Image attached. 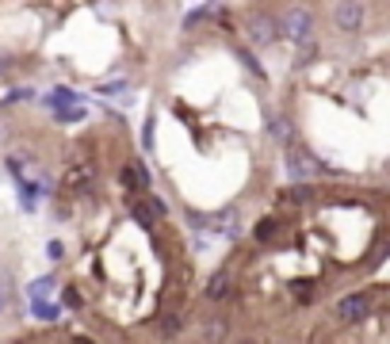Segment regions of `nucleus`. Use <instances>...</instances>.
<instances>
[{"label": "nucleus", "instance_id": "f257e3e1", "mask_svg": "<svg viewBox=\"0 0 390 344\" xmlns=\"http://www.w3.org/2000/svg\"><path fill=\"white\" fill-rule=\"evenodd\" d=\"M371 306H375V295L371 291H348V295H340V299L329 306V321H337L340 329H352V325L367 321Z\"/></svg>", "mask_w": 390, "mask_h": 344}, {"label": "nucleus", "instance_id": "f03ea898", "mask_svg": "<svg viewBox=\"0 0 390 344\" xmlns=\"http://www.w3.org/2000/svg\"><path fill=\"white\" fill-rule=\"evenodd\" d=\"M245 35H249L253 46H275L283 39V23H280V12H268V8H253V16L241 23Z\"/></svg>", "mask_w": 390, "mask_h": 344}, {"label": "nucleus", "instance_id": "7ed1b4c3", "mask_svg": "<svg viewBox=\"0 0 390 344\" xmlns=\"http://www.w3.org/2000/svg\"><path fill=\"white\" fill-rule=\"evenodd\" d=\"M283 157H287V169L294 176V184H310V180H318V176H333L326 165L310 153L306 142H291L287 150H283Z\"/></svg>", "mask_w": 390, "mask_h": 344}, {"label": "nucleus", "instance_id": "20e7f679", "mask_svg": "<svg viewBox=\"0 0 390 344\" xmlns=\"http://www.w3.org/2000/svg\"><path fill=\"white\" fill-rule=\"evenodd\" d=\"M237 295V272H234V260H226V264H218L211 275H207L203 283V302L207 306H226Z\"/></svg>", "mask_w": 390, "mask_h": 344}, {"label": "nucleus", "instance_id": "39448f33", "mask_svg": "<svg viewBox=\"0 0 390 344\" xmlns=\"http://www.w3.org/2000/svg\"><path fill=\"white\" fill-rule=\"evenodd\" d=\"M287 226H291V222L283 218L280 210H275V215L256 218V226L249 230V237H253V245H256V249H280V245H291Z\"/></svg>", "mask_w": 390, "mask_h": 344}, {"label": "nucleus", "instance_id": "423d86ee", "mask_svg": "<svg viewBox=\"0 0 390 344\" xmlns=\"http://www.w3.org/2000/svg\"><path fill=\"white\" fill-rule=\"evenodd\" d=\"M283 23V39L302 46V42H314V12L310 8H291V12L280 16Z\"/></svg>", "mask_w": 390, "mask_h": 344}, {"label": "nucleus", "instance_id": "0eeeda50", "mask_svg": "<svg viewBox=\"0 0 390 344\" xmlns=\"http://www.w3.org/2000/svg\"><path fill=\"white\" fill-rule=\"evenodd\" d=\"M329 20L340 35H356L367 20V4H333L329 8Z\"/></svg>", "mask_w": 390, "mask_h": 344}, {"label": "nucleus", "instance_id": "6e6552de", "mask_svg": "<svg viewBox=\"0 0 390 344\" xmlns=\"http://www.w3.org/2000/svg\"><path fill=\"white\" fill-rule=\"evenodd\" d=\"M275 199H280V210H299V207L318 203L321 199V188H318V184H291V188H283Z\"/></svg>", "mask_w": 390, "mask_h": 344}, {"label": "nucleus", "instance_id": "1a4fd4ad", "mask_svg": "<svg viewBox=\"0 0 390 344\" xmlns=\"http://www.w3.org/2000/svg\"><path fill=\"white\" fill-rule=\"evenodd\" d=\"M264 130H268V142L283 146V150H287L291 142H299V138H294L291 115H283V111H268V119H264Z\"/></svg>", "mask_w": 390, "mask_h": 344}, {"label": "nucleus", "instance_id": "9d476101", "mask_svg": "<svg viewBox=\"0 0 390 344\" xmlns=\"http://www.w3.org/2000/svg\"><path fill=\"white\" fill-rule=\"evenodd\" d=\"M234 333V325L226 314H211V318H203V325H199V344H226Z\"/></svg>", "mask_w": 390, "mask_h": 344}, {"label": "nucleus", "instance_id": "9b49d317", "mask_svg": "<svg viewBox=\"0 0 390 344\" xmlns=\"http://www.w3.org/2000/svg\"><path fill=\"white\" fill-rule=\"evenodd\" d=\"M184 329H188L184 306H165V314H161V337L176 340V337H184Z\"/></svg>", "mask_w": 390, "mask_h": 344}, {"label": "nucleus", "instance_id": "f8f14e48", "mask_svg": "<svg viewBox=\"0 0 390 344\" xmlns=\"http://www.w3.org/2000/svg\"><path fill=\"white\" fill-rule=\"evenodd\" d=\"M42 104L50 107V111H58V107H84V96H81V92H73L69 85H54L42 96Z\"/></svg>", "mask_w": 390, "mask_h": 344}, {"label": "nucleus", "instance_id": "ddd939ff", "mask_svg": "<svg viewBox=\"0 0 390 344\" xmlns=\"http://www.w3.org/2000/svg\"><path fill=\"white\" fill-rule=\"evenodd\" d=\"M58 291V275H39V280H31L27 283V299L31 302H50V295Z\"/></svg>", "mask_w": 390, "mask_h": 344}, {"label": "nucleus", "instance_id": "4468645a", "mask_svg": "<svg viewBox=\"0 0 390 344\" xmlns=\"http://www.w3.org/2000/svg\"><path fill=\"white\" fill-rule=\"evenodd\" d=\"M218 12H222V4H199V8H192L188 12V20H184V31H195V27H211L214 20H218Z\"/></svg>", "mask_w": 390, "mask_h": 344}, {"label": "nucleus", "instance_id": "2eb2a0df", "mask_svg": "<svg viewBox=\"0 0 390 344\" xmlns=\"http://www.w3.org/2000/svg\"><path fill=\"white\" fill-rule=\"evenodd\" d=\"M130 165V176H134V195H149L154 188V172H149L146 161H127Z\"/></svg>", "mask_w": 390, "mask_h": 344}, {"label": "nucleus", "instance_id": "dca6fc26", "mask_svg": "<svg viewBox=\"0 0 390 344\" xmlns=\"http://www.w3.org/2000/svg\"><path fill=\"white\" fill-rule=\"evenodd\" d=\"M321 58V42L314 39V42H302L299 50H294V69H306V65H314Z\"/></svg>", "mask_w": 390, "mask_h": 344}, {"label": "nucleus", "instance_id": "f3484780", "mask_svg": "<svg viewBox=\"0 0 390 344\" xmlns=\"http://www.w3.org/2000/svg\"><path fill=\"white\" fill-rule=\"evenodd\" d=\"M50 119H54V123H62V126H77V123L88 119V111H84V107H58V111H50Z\"/></svg>", "mask_w": 390, "mask_h": 344}, {"label": "nucleus", "instance_id": "a211bd4d", "mask_svg": "<svg viewBox=\"0 0 390 344\" xmlns=\"http://www.w3.org/2000/svg\"><path fill=\"white\" fill-rule=\"evenodd\" d=\"M31 314L39 321L54 325V321H62V302H31Z\"/></svg>", "mask_w": 390, "mask_h": 344}, {"label": "nucleus", "instance_id": "6ab92c4d", "mask_svg": "<svg viewBox=\"0 0 390 344\" xmlns=\"http://www.w3.org/2000/svg\"><path fill=\"white\" fill-rule=\"evenodd\" d=\"M96 92H100V96H127V92H130V81H127V77L100 81V85H96Z\"/></svg>", "mask_w": 390, "mask_h": 344}, {"label": "nucleus", "instance_id": "aec40b11", "mask_svg": "<svg viewBox=\"0 0 390 344\" xmlns=\"http://www.w3.org/2000/svg\"><path fill=\"white\" fill-rule=\"evenodd\" d=\"M154 146H157V115L149 111V115H146V123H142V150L149 153Z\"/></svg>", "mask_w": 390, "mask_h": 344}, {"label": "nucleus", "instance_id": "412c9836", "mask_svg": "<svg viewBox=\"0 0 390 344\" xmlns=\"http://www.w3.org/2000/svg\"><path fill=\"white\" fill-rule=\"evenodd\" d=\"M62 310H77V314L84 310V295H81L73 283H69V287H62Z\"/></svg>", "mask_w": 390, "mask_h": 344}, {"label": "nucleus", "instance_id": "4be33fe9", "mask_svg": "<svg viewBox=\"0 0 390 344\" xmlns=\"http://www.w3.org/2000/svg\"><path fill=\"white\" fill-rule=\"evenodd\" d=\"M234 54H237V61H241V65H245V69H249V73H253V77H264V69H260V61H256V58H253V50H249V46H234Z\"/></svg>", "mask_w": 390, "mask_h": 344}, {"label": "nucleus", "instance_id": "5701e85b", "mask_svg": "<svg viewBox=\"0 0 390 344\" xmlns=\"http://www.w3.org/2000/svg\"><path fill=\"white\" fill-rule=\"evenodd\" d=\"M27 100H35V92H31V88H12L4 100H0V107H8V104H27Z\"/></svg>", "mask_w": 390, "mask_h": 344}, {"label": "nucleus", "instance_id": "b1692460", "mask_svg": "<svg viewBox=\"0 0 390 344\" xmlns=\"http://www.w3.org/2000/svg\"><path fill=\"white\" fill-rule=\"evenodd\" d=\"M12 73H16V58L12 54H0V81H12Z\"/></svg>", "mask_w": 390, "mask_h": 344}, {"label": "nucleus", "instance_id": "393cba45", "mask_svg": "<svg viewBox=\"0 0 390 344\" xmlns=\"http://www.w3.org/2000/svg\"><path fill=\"white\" fill-rule=\"evenodd\" d=\"M46 256H50V260H65V245H62V241H46Z\"/></svg>", "mask_w": 390, "mask_h": 344}, {"label": "nucleus", "instance_id": "a878e982", "mask_svg": "<svg viewBox=\"0 0 390 344\" xmlns=\"http://www.w3.org/2000/svg\"><path fill=\"white\" fill-rule=\"evenodd\" d=\"M4 302H8V280H0V310H4Z\"/></svg>", "mask_w": 390, "mask_h": 344}]
</instances>
